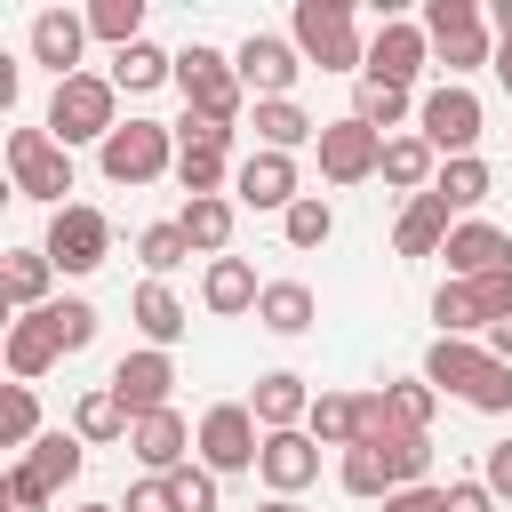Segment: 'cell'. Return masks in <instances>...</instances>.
Here are the masks:
<instances>
[{"label": "cell", "mask_w": 512, "mask_h": 512, "mask_svg": "<svg viewBox=\"0 0 512 512\" xmlns=\"http://www.w3.org/2000/svg\"><path fill=\"white\" fill-rule=\"evenodd\" d=\"M448 232H456V208H448L440 192H416V200L400 208V224H392V248L416 264V256H440V248H448Z\"/></svg>", "instance_id": "obj_20"}, {"label": "cell", "mask_w": 512, "mask_h": 512, "mask_svg": "<svg viewBox=\"0 0 512 512\" xmlns=\"http://www.w3.org/2000/svg\"><path fill=\"white\" fill-rule=\"evenodd\" d=\"M96 168H104V184H160L176 168V128L168 120H120L96 144Z\"/></svg>", "instance_id": "obj_4"}, {"label": "cell", "mask_w": 512, "mask_h": 512, "mask_svg": "<svg viewBox=\"0 0 512 512\" xmlns=\"http://www.w3.org/2000/svg\"><path fill=\"white\" fill-rule=\"evenodd\" d=\"M288 40H296L304 64H320V72H368V40H360L352 0H296Z\"/></svg>", "instance_id": "obj_2"}, {"label": "cell", "mask_w": 512, "mask_h": 512, "mask_svg": "<svg viewBox=\"0 0 512 512\" xmlns=\"http://www.w3.org/2000/svg\"><path fill=\"white\" fill-rule=\"evenodd\" d=\"M176 88H184V112H208V120H232L240 128V72H232V56L224 48H208V40H184L176 48Z\"/></svg>", "instance_id": "obj_6"}, {"label": "cell", "mask_w": 512, "mask_h": 512, "mask_svg": "<svg viewBox=\"0 0 512 512\" xmlns=\"http://www.w3.org/2000/svg\"><path fill=\"white\" fill-rule=\"evenodd\" d=\"M480 344H488V352H496V360H504V368H512V312H504V320H496V328H488V336H480Z\"/></svg>", "instance_id": "obj_53"}, {"label": "cell", "mask_w": 512, "mask_h": 512, "mask_svg": "<svg viewBox=\"0 0 512 512\" xmlns=\"http://www.w3.org/2000/svg\"><path fill=\"white\" fill-rule=\"evenodd\" d=\"M248 408H256L264 432H304V416H312V384H304L296 368H264L256 392H248Z\"/></svg>", "instance_id": "obj_19"}, {"label": "cell", "mask_w": 512, "mask_h": 512, "mask_svg": "<svg viewBox=\"0 0 512 512\" xmlns=\"http://www.w3.org/2000/svg\"><path fill=\"white\" fill-rule=\"evenodd\" d=\"M232 200L240 208H272V216H288L304 192H296V152H248L240 168H232Z\"/></svg>", "instance_id": "obj_15"}, {"label": "cell", "mask_w": 512, "mask_h": 512, "mask_svg": "<svg viewBox=\"0 0 512 512\" xmlns=\"http://www.w3.org/2000/svg\"><path fill=\"white\" fill-rule=\"evenodd\" d=\"M320 320V296L304 288V280H264V296H256V328H272V336H304Z\"/></svg>", "instance_id": "obj_28"}, {"label": "cell", "mask_w": 512, "mask_h": 512, "mask_svg": "<svg viewBox=\"0 0 512 512\" xmlns=\"http://www.w3.org/2000/svg\"><path fill=\"white\" fill-rule=\"evenodd\" d=\"M56 360H64V344L48 336V320H40V312H16V320H8V376H16V384H40Z\"/></svg>", "instance_id": "obj_25"}, {"label": "cell", "mask_w": 512, "mask_h": 512, "mask_svg": "<svg viewBox=\"0 0 512 512\" xmlns=\"http://www.w3.org/2000/svg\"><path fill=\"white\" fill-rule=\"evenodd\" d=\"M488 184H496V176H488V160H480V152H472V160H440V176H432V192L456 208V224H464V208H480V200H488Z\"/></svg>", "instance_id": "obj_36"}, {"label": "cell", "mask_w": 512, "mask_h": 512, "mask_svg": "<svg viewBox=\"0 0 512 512\" xmlns=\"http://www.w3.org/2000/svg\"><path fill=\"white\" fill-rule=\"evenodd\" d=\"M424 40H432V64L464 88V72L496 64V32H488V8L480 0H424Z\"/></svg>", "instance_id": "obj_1"}, {"label": "cell", "mask_w": 512, "mask_h": 512, "mask_svg": "<svg viewBox=\"0 0 512 512\" xmlns=\"http://www.w3.org/2000/svg\"><path fill=\"white\" fill-rule=\"evenodd\" d=\"M88 40H104L112 56L144 40V0H88Z\"/></svg>", "instance_id": "obj_35"}, {"label": "cell", "mask_w": 512, "mask_h": 512, "mask_svg": "<svg viewBox=\"0 0 512 512\" xmlns=\"http://www.w3.org/2000/svg\"><path fill=\"white\" fill-rule=\"evenodd\" d=\"M280 232H288V248H328V240H336V208H328L320 192H304V200L280 216Z\"/></svg>", "instance_id": "obj_40"}, {"label": "cell", "mask_w": 512, "mask_h": 512, "mask_svg": "<svg viewBox=\"0 0 512 512\" xmlns=\"http://www.w3.org/2000/svg\"><path fill=\"white\" fill-rule=\"evenodd\" d=\"M376 512H448V488H432V480L424 488H392Z\"/></svg>", "instance_id": "obj_50"}, {"label": "cell", "mask_w": 512, "mask_h": 512, "mask_svg": "<svg viewBox=\"0 0 512 512\" xmlns=\"http://www.w3.org/2000/svg\"><path fill=\"white\" fill-rule=\"evenodd\" d=\"M256 480H264L272 496H304V488L320 480V440H312V432H264Z\"/></svg>", "instance_id": "obj_17"}, {"label": "cell", "mask_w": 512, "mask_h": 512, "mask_svg": "<svg viewBox=\"0 0 512 512\" xmlns=\"http://www.w3.org/2000/svg\"><path fill=\"white\" fill-rule=\"evenodd\" d=\"M376 456H384L392 488H424V472H432V432H392V440H376Z\"/></svg>", "instance_id": "obj_39"}, {"label": "cell", "mask_w": 512, "mask_h": 512, "mask_svg": "<svg viewBox=\"0 0 512 512\" xmlns=\"http://www.w3.org/2000/svg\"><path fill=\"white\" fill-rule=\"evenodd\" d=\"M176 152H232V120L184 112V120H176Z\"/></svg>", "instance_id": "obj_46"}, {"label": "cell", "mask_w": 512, "mask_h": 512, "mask_svg": "<svg viewBox=\"0 0 512 512\" xmlns=\"http://www.w3.org/2000/svg\"><path fill=\"white\" fill-rule=\"evenodd\" d=\"M488 368V344H472V336H432V352H424V384L432 392H472V376Z\"/></svg>", "instance_id": "obj_26"}, {"label": "cell", "mask_w": 512, "mask_h": 512, "mask_svg": "<svg viewBox=\"0 0 512 512\" xmlns=\"http://www.w3.org/2000/svg\"><path fill=\"white\" fill-rule=\"evenodd\" d=\"M432 176H440V152H432L416 128H408V136H384V184H392V192L416 200V192H432Z\"/></svg>", "instance_id": "obj_31"}, {"label": "cell", "mask_w": 512, "mask_h": 512, "mask_svg": "<svg viewBox=\"0 0 512 512\" xmlns=\"http://www.w3.org/2000/svg\"><path fill=\"white\" fill-rule=\"evenodd\" d=\"M40 320H48V336L64 344V360L96 344V304H88V296H56V304H40Z\"/></svg>", "instance_id": "obj_38"}, {"label": "cell", "mask_w": 512, "mask_h": 512, "mask_svg": "<svg viewBox=\"0 0 512 512\" xmlns=\"http://www.w3.org/2000/svg\"><path fill=\"white\" fill-rule=\"evenodd\" d=\"M320 176L328 184H368V176H384V136L376 128H360L352 112L344 120H320Z\"/></svg>", "instance_id": "obj_13"}, {"label": "cell", "mask_w": 512, "mask_h": 512, "mask_svg": "<svg viewBox=\"0 0 512 512\" xmlns=\"http://www.w3.org/2000/svg\"><path fill=\"white\" fill-rule=\"evenodd\" d=\"M384 408H392V424H400V432H432L440 392H432L424 376H408V384H384Z\"/></svg>", "instance_id": "obj_42"}, {"label": "cell", "mask_w": 512, "mask_h": 512, "mask_svg": "<svg viewBox=\"0 0 512 512\" xmlns=\"http://www.w3.org/2000/svg\"><path fill=\"white\" fill-rule=\"evenodd\" d=\"M480 480H488V496H496V504H512V440H496V448L480 456Z\"/></svg>", "instance_id": "obj_51"}, {"label": "cell", "mask_w": 512, "mask_h": 512, "mask_svg": "<svg viewBox=\"0 0 512 512\" xmlns=\"http://www.w3.org/2000/svg\"><path fill=\"white\" fill-rule=\"evenodd\" d=\"M136 264H144L152 280H168L176 264H192V240H184V224H176V216H168V224H144V232H136Z\"/></svg>", "instance_id": "obj_37"}, {"label": "cell", "mask_w": 512, "mask_h": 512, "mask_svg": "<svg viewBox=\"0 0 512 512\" xmlns=\"http://www.w3.org/2000/svg\"><path fill=\"white\" fill-rule=\"evenodd\" d=\"M48 288H56V264H48V248H8V256H0V296H8L16 312H40V304H56Z\"/></svg>", "instance_id": "obj_24"}, {"label": "cell", "mask_w": 512, "mask_h": 512, "mask_svg": "<svg viewBox=\"0 0 512 512\" xmlns=\"http://www.w3.org/2000/svg\"><path fill=\"white\" fill-rule=\"evenodd\" d=\"M72 432H80L88 448H112V440H128V432H136V416L120 408V392H112V384H88V392L72 400Z\"/></svg>", "instance_id": "obj_29"}, {"label": "cell", "mask_w": 512, "mask_h": 512, "mask_svg": "<svg viewBox=\"0 0 512 512\" xmlns=\"http://www.w3.org/2000/svg\"><path fill=\"white\" fill-rule=\"evenodd\" d=\"M336 480H344V496H360V504H384V496H392V472H384L376 448H344Z\"/></svg>", "instance_id": "obj_41"}, {"label": "cell", "mask_w": 512, "mask_h": 512, "mask_svg": "<svg viewBox=\"0 0 512 512\" xmlns=\"http://www.w3.org/2000/svg\"><path fill=\"white\" fill-rule=\"evenodd\" d=\"M80 48H88V8H40L32 16V64H48L56 80L80 72Z\"/></svg>", "instance_id": "obj_18"}, {"label": "cell", "mask_w": 512, "mask_h": 512, "mask_svg": "<svg viewBox=\"0 0 512 512\" xmlns=\"http://www.w3.org/2000/svg\"><path fill=\"white\" fill-rule=\"evenodd\" d=\"M40 128H48L64 152H72V144H104V136L120 128V88H112V72H72V80H56Z\"/></svg>", "instance_id": "obj_3"}, {"label": "cell", "mask_w": 512, "mask_h": 512, "mask_svg": "<svg viewBox=\"0 0 512 512\" xmlns=\"http://www.w3.org/2000/svg\"><path fill=\"white\" fill-rule=\"evenodd\" d=\"M160 80H176V56H168L160 40H136V48H120V56H112V88L144 96V88H160Z\"/></svg>", "instance_id": "obj_34"}, {"label": "cell", "mask_w": 512, "mask_h": 512, "mask_svg": "<svg viewBox=\"0 0 512 512\" xmlns=\"http://www.w3.org/2000/svg\"><path fill=\"white\" fill-rule=\"evenodd\" d=\"M256 512H304V504H296V496H272V504H256Z\"/></svg>", "instance_id": "obj_55"}, {"label": "cell", "mask_w": 512, "mask_h": 512, "mask_svg": "<svg viewBox=\"0 0 512 512\" xmlns=\"http://www.w3.org/2000/svg\"><path fill=\"white\" fill-rule=\"evenodd\" d=\"M192 448H200V424H184L176 408H160V416H144L128 432V456L144 464V480H168L176 464H192Z\"/></svg>", "instance_id": "obj_16"}, {"label": "cell", "mask_w": 512, "mask_h": 512, "mask_svg": "<svg viewBox=\"0 0 512 512\" xmlns=\"http://www.w3.org/2000/svg\"><path fill=\"white\" fill-rule=\"evenodd\" d=\"M8 184H16V200H48V208H72L64 192H72V152L48 136V128H8Z\"/></svg>", "instance_id": "obj_5"}, {"label": "cell", "mask_w": 512, "mask_h": 512, "mask_svg": "<svg viewBox=\"0 0 512 512\" xmlns=\"http://www.w3.org/2000/svg\"><path fill=\"white\" fill-rule=\"evenodd\" d=\"M168 488H176V504H184V512H216V472H208V464H176V472H168Z\"/></svg>", "instance_id": "obj_47"}, {"label": "cell", "mask_w": 512, "mask_h": 512, "mask_svg": "<svg viewBox=\"0 0 512 512\" xmlns=\"http://www.w3.org/2000/svg\"><path fill=\"white\" fill-rule=\"evenodd\" d=\"M464 408H480V416H512V368L488 352V368L472 376V392H464Z\"/></svg>", "instance_id": "obj_45"}, {"label": "cell", "mask_w": 512, "mask_h": 512, "mask_svg": "<svg viewBox=\"0 0 512 512\" xmlns=\"http://www.w3.org/2000/svg\"><path fill=\"white\" fill-rule=\"evenodd\" d=\"M104 384L120 392V408H128L136 424H144V416H160V408H176V360H168V352H152V344L120 352Z\"/></svg>", "instance_id": "obj_12"}, {"label": "cell", "mask_w": 512, "mask_h": 512, "mask_svg": "<svg viewBox=\"0 0 512 512\" xmlns=\"http://www.w3.org/2000/svg\"><path fill=\"white\" fill-rule=\"evenodd\" d=\"M480 128H488V112H480V96H472V88L440 80V88H424V96H416V136H424L440 160H472Z\"/></svg>", "instance_id": "obj_7"}, {"label": "cell", "mask_w": 512, "mask_h": 512, "mask_svg": "<svg viewBox=\"0 0 512 512\" xmlns=\"http://www.w3.org/2000/svg\"><path fill=\"white\" fill-rule=\"evenodd\" d=\"M0 440H8V448H32V440H40V400H32V384H8V400H0Z\"/></svg>", "instance_id": "obj_44"}, {"label": "cell", "mask_w": 512, "mask_h": 512, "mask_svg": "<svg viewBox=\"0 0 512 512\" xmlns=\"http://www.w3.org/2000/svg\"><path fill=\"white\" fill-rule=\"evenodd\" d=\"M304 432H312L320 448H360V392H312Z\"/></svg>", "instance_id": "obj_32"}, {"label": "cell", "mask_w": 512, "mask_h": 512, "mask_svg": "<svg viewBox=\"0 0 512 512\" xmlns=\"http://www.w3.org/2000/svg\"><path fill=\"white\" fill-rule=\"evenodd\" d=\"M248 128H256V152H304V144H320V120H312L296 96L256 104V112H248Z\"/></svg>", "instance_id": "obj_22"}, {"label": "cell", "mask_w": 512, "mask_h": 512, "mask_svg": "<svg viewBox=\"0 0 512 512\" xmlns=\"http://www.w3.org/2000/svg\"><path fill=\"white\" fill-rule=\"evenodd\" d=\"M232 216H240V200H232V192H216V200H184V208H176V224H184L192 256H208V264L232 248Z\"/></svg>", "instance_id": "obj_27"}, {"label": "cell", "mask_w": 512, "mask_h": 512, "mask_svg": "<svg viewBox=\"0 0 512 512\" xmlns=\"http://www.w3.org/2000/svg\"><path fill=\"white\" fill-rule=\"evenodd\" d=\"M352 120H360V128H376V136H408V120H416V96H408V88H376V80H360V96H352Z\"/></svg>", "instance_id": "obj_33"}, {"label": "cell", "mask_w": 512, "mask_h": 512, "mask_svg": "<svg viewBox=\"0 0 512 512\" xmlns=\"http://www.w3.org/2000/svg\"><path fill=\"white\" fill-rule=\"evenodd\" d=\"M256 296H264V280L248 272V256H216V264L200 272V304H208L216 320H240V312H256Z\"/></svg>", "instance_id": "obj_23"}, {"label": "cell", "mask_w": 512, "mask_h": 512, "mask_svg": "<svg viewBox=\"0 0 512 512\" xmlns=\"http://www.w3.org/2000/svg\"><path fill=\"white\" fill-rule=\"evenodd\" d=\"M424 64H432L424 24H408V16H376V32H368V72H360V80H376V88H416Z\"/></svg>", "instance_id": "obj_11"}, {"label": "cell", "mask_w": 512, "mask_h": 512, "mask_svg": "<svg viewBox=\"0 0 512 512\" xmlns=\"http://www.w3.org/2000/svg\"><path fill=\"white\" fill-rule=\"evenodd\" d=\"M128 320H136V336H144L152 352H168V344L192 328V312H184V296H176L168 280H144V288L128 296Z\"/></svg>", "instance_id": "obj_21"}, {"label": "cell", "mask_w": 512, "mask_h": 512, "mask_svg": "<svg viewBox=\"0 0 512 512\" xmlns=\"http://www.w3.org/2000/svg\"><path fill=\"white\" fill-rule=\"evenodd\" d=\"M232 72H240V88H248L256 104H272V96H296V80H304V48H296L288 32H248V40L232 48Z\"/></svg>", "instance_id": "obj_10"}, {"label": "cell", "mask_w": 512, "mask_h": 512, "mask_svg": "<svg viewBox=\"0 0 512 512\" xmlns=\"http://www.w3.org/2000/svg\"><path fill=\"white\" fill-rule=\"evenodd\" d=\"M120 512H184V504H176V488H168V480H136V488L120 496Z\"/></svg>", "instance_id": "obj_49"}, {"label": "cell", "mask_w": 512, "mask_h": 512, "mask_svg": "<svg viewBox=\"0 0 512 512\" xmlns=\"http://www.w3.org/2000/svg\"><path fill=\"white\" fill-rule=\"evenodd\" d=\"M0 512H48V488L32 480V464H8V480H0Z\"/></svg>", "instance_id": "obj_48"}, {"label": "cell", "mask_w": 512, "mask_h": 512, "mask_svg": "<svg viewBox=\"0 0 512 512\" xmlns=\"http://www.w3.org/2000/svg\"><path fill=\"white\" fill-rule=\"evenodd\" d=\"M40 248H48V264H56L64 280H88V272L112 256V216L88 208V200H72V208L48 216V240H40Z\"/></svg>", "instance_id": "obj_8"}, {"label": "cell", "mask_w": 512, "mask_h": 512, "mask_svg": "<svg viewBox=\"0 0 512 512\" xmlns=\"http://www.w3.org/2000/svg\"><path fill=\"white\" fill-rule=\"evenodd\" d=\"M224 152H176V184H184V200H216L224 192Z\"/></svg>", "instance_id": "obj_43"}, {"label": "cell", "mask_w": 512, "mask_h": 512, "mask_svg": "<svg viewBox=\"0 0 512 512\" xmlns=\"http://www.w3.org/2000/svg\"><path fill=\"white\" fill-rule=\"evenodd\" d=\"M72 512H120V504H72Z\"/></svg>", "instance_id": "obj_56"}, {"label": "cell", "mask_w": 512, "mask_h": 512, "mask_svg": "<svg viewBox=\"0 0 512 512\" xmlns=\"http://www.w3.org/2000/svg\"><path fill=\"white\" fill-rule=\"evenodd\" d=\"M256 456H264L256 408H248V400H216V408L200 416V464H208L216 480H232V472H256Z\"/></svg>", "instance_id": "obj_9"}, {"label": "cell", "mask_w": 512, "mask_h": 512, "mask_svg": "<svg viewBox=\"0 0 512 512\" xmlns=\"http://www.w3.org/2000/svg\"><path fill=\"white\" fill-rule=\"evenodd\" d=\"M440 256H448V280H496V272H512V232L488 216H464Z\"/></svg>", "instance_id": "obj_14"}, {"label": "cell", "mask_w": 512, "mask_h": 512, "mask_svg": "<svg viewBox=\"0 0 512 512\" xmlns=\"http://www.w3.org/2000/svg\"><path fill=\"white\" fill-rule=\"evenodd\" d=\"M24 464H32V480H40L48 496H64V488L80 480V464H88V440H80V432H40V440L24 448Z\"/></svg>", "instance_id": "obj_30"}, {"label": "cell", "mask_w": 512, "mask_h": 512, "mask_svg": "<svg viewBox=\"0 0 512 512\" xmlns=\"http://www.w3.org/2000/svg\"><path fill=\"white\" fill-rule=\"evenodd\" d=\"M448 512H496L488 480H480V472H472V480H448Z\"/></svg>", "instance_id": "obj_52"}, {"label": "cell", "mask_w": 512, "mask_h": 512, "mask_svg": "<svg viewBox=\"0 0 512 512\" xmlns=\"http://www.w3.org/2000/svg\"><path fill=\"white\" fill-rule=\"evenodd\" d=\"M488 32H496V40H512V0H488Z\"/></svg>", "instance_id": "obj_54"}]
</instances>
